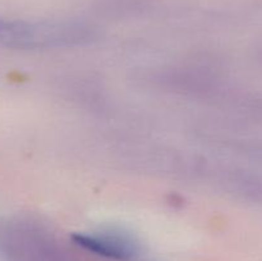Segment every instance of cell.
<instances>
[{"instance_id": "obj_1", "label": "cell", "mask_w": 262, "mask_h": 261, "mask_svg": "<svg viewBox=\"0 0 262 261\" xmlns=\"http://www.w3.org/2000/svg\"><path fill=\"white\" fill-rule=\"evenodd\" d=\"M78 246L96 255L115 260H128L137 252L136 243L118 233H91L74 237Z\"/></svg>"}]
</instances>
